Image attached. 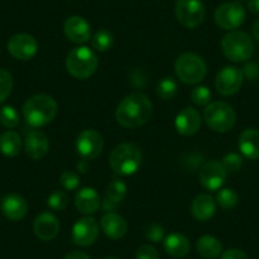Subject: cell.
<instances>
[{"mask_svg":"<svg viewBox=\"0 0 259 259\" xmlns=\"http://www.w3.org/2000/svg\"><path fill=\"white\" fill-rule=\"evenodd\" d=\"M189 248V241L187 236L183 234L173 233L168 235L164 240V249L169 255L174 256V258H183L188 254Z\"/></svg>","mask_w":259,"mask_h":259,"instance_id":"24","label":"cell"},{"mask_svg":"<svg viewBox=\"0 0 259 259\" xmlns=\"http://www.w3.org/2000/svg\"><path fill=\"white\" fill-rule=\"evenodd\" d=\"M221 259H249V258L243 250H239V249H229V250L224 251L223 255H221Z\"/></svg>","mask_w":259,"mask_h":259,"instance_id":"40","label":"cell"},{"mask_svg":"<svg viewBox=\"0 0 259 259\" xmlns=\"http://www.w3.org/2000/svg\"><path fill=\"white\" fill-rule=\"evenodd\" d=\"M235 2H236V3H244V2H248V0H235Z\"/></svg>","mask_w":259,"mask_h":259,"instance_id":"46","label":"cell"},{"mask_svg":"<svg viewBox=\"0 0 259 259\" xmlns=\"http://www.w3.org/2000/svg\"><path fill=\"white\" fill-rule=\"evenodd\" d=\"M101 228L107 238L112 240H118L123 238L127 233V223L122 216L114 212H108L102 218Z\"/></svg>","mask_w":259,"mask_h":259,"instance_id":"20","label":"cell"},{"mask_svg":"<svg viewBox=\"0 0 259 259\" xmlns=\"http://www.w3.org/2000/svg\"><path fill=\"white\" fill-rule=\"evenodd\" d=\"M206 9L201 0H177L176 17L186 28H197L205 19Z\"/></svg>","mask_w":259,"mask_h":259,"instance_id":"8","label":"cell"},{"mask_svg":"<svg viewBox=\"0 0 259 259\" xmlns=\"http://www.w3.org/2000/svg\"><path fill=\"white\" fill-rule=\"evenodd\" d=\"M245 21V9L240 3L229 2L219 7L215 12V22L220 28L233 31Z\"/></svg>","mask_w":259,"mask_h":259,"instance_id":"9","label":"cell"},{"mask_svg":"<svg viewBox=\"0 0 259 259\" xmlns=\"http://www.w3.org/2000/svg\"><path fill=\"white\" fill-rule=\"evenodd\" d=\"M76 169H78L79 173H83L85 174L87 171L89 170V161L87 160V159H81V160H79V163L76 164Z\"/></svg>","mask_w":259,"mask_h":259,"instance_id":"42","label":"cell"},{"mask_svg":"<svg viewBox=\"0 0 259 259\" xmlns=\"http://www.w3.org/2000/svg\"><path fill=\"white\" fill-rule=\"evenodd\" d=\"M98 68L97 55L85 46L75 47L66 57V69L76 79H88Z\"/></svg>","mask_w":259,"mask_h":259,"instance_id":"5","label":"cell"},{"mask_svg":"<svg viewBox=\"0 0 259 259\" xmlns=\"http://www.w3.org/2000/svg\"><path fill=\"white\" fill-rule=\"evenodd\" d=\"M65 259H91V256H89L87 253H84V251L74 250V251H70L69 254H66Z\"/></svg>","mask_w":259,"mask_h":259,"instance_id":"41","label":"cell"},{"mask_svg":"<svg viewBox=\"0 0 259 259\" xmlns=\"http://www.w3.org/2000/svg\"><path fill=\"white\" fill-rule=\"evenodd\" d=\"M197 251L206 259H215L221 255L223 244L212 235H203L197 240Z\"/></svg>","mask_w":259,"mask_h":259,"instance_id":"25","label":"cell"},{"mask_svg":"<svg viewBox=\"0 0 259 259\" xmlns=\"http://www.w3.org/2000/svg\"><path fill=\"white\" fill-rule=\"evenodd\" d=\"M8 51L17 60H29L38 51V44L31 34L18 33L8 41Z\"/></svg>","mask_w":259,"mask_h":259,"instance_id":"13","label":"cell"},{"mask_svg":"<svg viewBox=\"0 0 259 259\" xmlns=\"http://www.w3.org/2000/svg\"><path fill=\"white\" fill-rule=\"evenodd\" d=\"M177 89H178V85H177V81L174 80V78L165 76V78H163L158 83L156 94L163 101H169V99H171L177 94Z\"/></svg>","mask_w":259,"mask_h":259,"instance_id":"27","label":"cell"},{"mask_svg":"<svg viewBox=\"0 0 259 259\" xmlns=\"http://www.w3.org/2000/svg\"><path fill=\"white\" fill-rule=\"evenodd\" d=\"M104 259H118V258H113V256H109V258H104Z\"/></svg>","mask_w":259,"mask_h":259,"instance_id":"47","label":"cell"},{"mask_svg":"<svg viewBox=\"0 0 259 259\" xmlns=\"http://www.w3.org/2000/svg\"><path fill=\"white\" fill-rule=\"evenodd\" d=\"M206 123L215 133H228L235 126L236 114L233 107L225 102H213L203 112Z\"/></svg>","mask_w":259,"mask_h":259,"instance_id":"7","label":"cell"},{"mask_svg":"<svg viewBox=\"0 0 259 259\" xmlns=\"http://www.w3.org/2000/svg\"><path fill=\"white\" fill-rule=\"evenodd\" d=\"M99 234V225L93 218H83L76 221L73 228L71 238L79 246H89L97 240Z\"/></svg>","mask_w":259,"mask_h":259,"instance_id":"14","label":"cell"},{"mask_svg":"<svg viewBox=\"0 0 259 259\" xmlns=\"http://www.w3.org/2000/svg\"><path fill=\"white\" fill-rule=\"evenodd\" d=\"M244 75L240 69L235 66H225L218 73L215 87L221 96H233L243 85Z\"/></svg>","mask_w":259,"mask_h":259,"instance_id":"10","label":"cell"},{"mask_svg":"<svg viewBox=\"0 0 259 259\" xmlns=\"http://www.w3.org/2000/svg\"><path fill=\"white\" fill-rule=\"evenodd\" d=\"M191 212L196 220L208 221L216 212L215 201L210 194H200L192 202Z\"/></svg>","mask_w":259,"mask_h":259,"instance_id":"22","label":"cell"},{"mask_svg":"<svg viewBox=\"0 0 259 259\" xmlns=\"http://www.w3.org/2000/svg\"><path fill=\"white\" fill-rule=\"evenodd\" d=\"M0 207H2V212L4 213V216L12 221L22 220L28 211V205L24 198L17 193L7 194L2 201Z\"/></svg>","mask_w":259,"mask_h":259,"instance_id":"18","label":"cell"},{"mask_svg":"<svg viewBox=\"0 0 259 259\" xmlns=\"http://www.w3.org/2000/svg\"><path fill=\"white\" fill-rule=\"evenodd\" d=\"M22 139L14 131H7L0 136V151L6 156L13 158L21 153Z\"/></svg>","mask_w":259,"mask_h":259,"instance_id":"26","label":"cell"},{"mask_svg":"<svg viewBox=\"0 0 259 259\" xmlns=\"http://www.w3.org/2000/svg\"><path fill=\"white\" fill-rule=\"evenodd\" d=\"M64 33L74 44H85L92 37L91 24L83 17L73 16L65 21Z\"/></svg>","mask_w":259,"mask_h":259,"instance_id":"15","label":"cell"},{"mask_svg":"<svg viewBox=\"0 0 259 259\" xmlns=\"http://www.w3.org/2000/svg\"><path fill=\"white\" fill-rule=\"evenodd\" d=\"M228 171L224 168L223 163L218 160H211L206 163L200 170V183L207 191H218L225 182Z\"/></svg>","mask_w":259,"mask_h":259,"instance_id":"12","label":"cell"},{"mask_svg":"<svg viewBox=\"0 0 259 259\" xmlns=\"http://www.w3.org/2000/svg\"><path fill=\"white\" fill-rule=\"evenodd\" d=\"M164 234H165V231H164L163 226L158 225V224H150L145 229V238L153 243H159V241L163 240Z\"/></svg>","mask_w":259,"mask_h":259,"instance_id":"37","label":"cell"},{"mask_svg":"<svg viewBox=\"0 0 259 259\" xmlns=\"http://www.w3.org/2000/svg\"><path fill=\"white\" fill-rule=\"evenodd\" d=\"M153 114V103L143 93H133L119 102L116 111V119L121 126L136 128L150 119Z\"/></svg>","mask_w":259,"mask_h":259,"instance_id":"1","label":"cell"},{"mask_svg":"<svg viewBox=\"0 0 259 259\" xmlns=\"http://www.w3.org/2000/svg\"><path fill=\"white\" fill-rule=\"evenodd\" d=\"M141 159V151L135 144H119L109 155V165L118 176H131L140 168Z\"/></svg>","mask_w":259,"mask_h":259,"instance_id":"3","label":"cell"},{"mask_svg":"<svg viewBox=\"0 0 259 259\" xmlns=\"http://www.w3.org/2000/svg\"><path fill=\"white\" fill-rule=\"evenodd\" d=\"M211 97H212V94L207 87H194L191 92L192 102L201 107L208 106V103L211 102Z\"/></svg>","mask_w":259,"mask_h":259,"instance_id":"34","label":"cell"},{"mask_svg":"<svg viewBox=\"0 0 259 259\" xmlns=\"http://www.w3.org/2000/svg\"><path fill=\"white\" fill-rule=\"evenodd\" d=\"M127 194V186L119 179H113L107 187V197L114 203H121Z\"/></svg>","mask_w":259,"mask_h":259,"instance_id":"28","label":"cell"},{"mask_svg":"<svg viewBox=\"0 0 259 259\" xmlns=\"http://www.w3.org/2000/svg\"><path fill=\"white\" fill-rule=\"evenodd\" d=\"M176 74L181 81L186 84H197L205 79L207 73L206 62L200 55L193 52H184L177 59Z\"/></svg>","mask_w":259,"mask_h":259,"instance_id":"6","label":"cell"},{"mask_svg":"<svg viewBox=\"0 0 259 259\" xmlns=\"http://www.w3.org/2000/svg\"><path fill=\"white\" fill-rule=\"evenodd\" d=\"M60 183L64 187L65 189L68 191H74L79 187L80 184V179H79V176L74 171L70 170H65L62 171L61 176H60Z\"/></svg>","mask_w":259,"mask_h":259,"instance_id":"35","label":"cell"},{"mask_svg":"<svg viewBox=\"0 0 259 259\" xmlns=\"http://www.w3.org/2000/svg\"><path fill=\"white\" fill-rule=\"evenodd\" d=\"M13 89V76L7 70L0 69V103H3L12 93Z\"/></svg>","mask_w":259,"mask_h":259,"instance_id":"33","label":"cell"},{"mask_svg":"<svg viewBox=\"0 0 259 259\" xmlns=\"http://www.w3.org/2000/svg\"><path fill=\"white\" fill-rule=\"evenodd\" d=\"M49 140H47L46 135L41 131L33 130L26 136L24 150H26L27 155L33 160H39V159L44 158L49 151Z\"/></svg>","mask_w":259,"mask_h":259,"instance_id":"19","label":"cell"},{"mask_svg":"<svg viewBox=\"0 0 259 259\" xmlns=\"http://www.w3.org/2000/svg\"><path fill=\"white\" fill-rule=\"evenodd\" d=\"M34 235L44 241L52 240L57 236L60 231V223L51 212H42L34 220L33 224Z\"/></svg>","mask_w":259,"mask_h":259,"instance_id":"17","label":"cell"},{"mask_svg":"<svg viewBox=\"0 0 259 259\" xmlns=\"http://www.w3.org/2000/svg\"><path fill=\"white\" fill-rule=\"evenodd\" d=\"M0 123L7 128H16L19 123V113L12 106H4L0 109Z\"/></svg>","mask_w":259,"mask_h":259,"instance_id":"31","label":"cell"},{"mask_svg":"<svg viewBox=\"0 0 259 259\" xmlns=\"http://www.w3.org/2000/svg\"><path fill=\"white\" fill-rule=\"evenodd\" d=\"M241 71H243L244 78L249 79V80H255L259 76V66L254 62H248V64L244 65Z\"/></svg>","mask_w":259,"mask_h":259,"instance_id":"39","label":"cell"},{"mask_svg":"<svg viewBox=\"0 0 259 259\" xmlns=\"http://www.w3.org/2000/svg\"><path fill=\"white\" fill-rule=\"evenodd\" d=\"M251 33H253V38L255 39L259 44V19L253 24V28H251Z\"/></svg>","mask_w":259,"mask_h":259,"instance_id":"45","label":"cell"},{"mask_svg":"<svg viewBox=\"0 0 259 259\" xmlns=\"http://www.w3.org/2000/svg\"><path fill=\"white\" fill-rule=\"evenodd\" d=\"M239 149L245 158L259 159V131L255 128L244 130L239 136Z\"/></svg>","mask_w":259,"mask_h":259,"instance_id":"23","label":"cell"},{"mask_svg":"<svg viewBox=\"0 0 259 259\" xmlns=\"http://www.w3.org/2000/svg\"><path fill=\"white\" fill-rule=\"evenodd\" d=\"M136 259H159V253L154 246L143 245L138 249Z\"/></svg>","mask_w":259,"mask_h":259,"instance_id":"38","label":"cell"},{"mask_svg":"<svg viewBox=\"0 0 259 259\" xmlns=\"http://www.w3.org/2000/svg\"><path fill=\"white\" fill-rule=\"evenodd\" d=\"M202 119L197 109L187 107L182 109L176 118V128L181 135L191 136L197 133L201 128Z\"/></svg>","mask_w":259,"mask_h":259,"instance_id":"16","label":"cell"},{"mask_svg":"<svg viewBox=\"0 0 259 259\" xmlns=\"http://www.w3.org/2000/svg\"><path fill=\"white\" fill-rule=\"evenodd\" d=\"M117 206H118V203L112 202V201L108 200V198H106V200L103 201V210L106 211V212H112V211L116 210Z\"/></svg>","mask_w":259,"mask_h":259,"instance_id":"44","label":"cell"},{"mask_svg":"<svg viewBox=\"0 0 259 259\" xmlns=\"http://www.w3.org/2000/svg\"><path fill=\"white\" fill-rule=\"evenodd\" d=\"M47 205L56 211H62L68 207L69 205V196L64 191H55L54 193L50 194Z\"/></svg>","mask_w":259,"mask_h":259,"instance_id":"32","label":"cell"},{"mask_svg":"<svg viewBox=\"0 0 259 259\" xmlns=\"http://www.w3.org/2000/svg\"><path fill=\"white\" fill-rule=\"evenodd\" d=\"M248 9L253 14L259 16V0H248Z\"/></svg>","mask_w":259,"mask_h":259,"instance_id":"43","label":"cell"},{"mask_svg":"<svg viewBox=\"0 0 259 259\" xmlns=\"http://www.w3.org/2000/svg\"><path fill=\"white\" fill-rule=\"evenodd\" d=\"M57 114V103L52 97L37 94L31 97L23 106V116L32 127H42L54 121Z\"/></svg>","mask_w":259,"mask_h":259,"instance_id":"2","label":"cell"},{"mask_svg":"<svg viewBox=\"0 0 259 259\" xmlns=\"http://www.w3.org/2000/svg\"><path fill=\"white\" fill-rule=\"evenodd\" d=\"M216 201L223 208L230 210L239 203V194L231 188H223L221 191H219Z\"/></svg>","mask_w":259,"mask_h":259,"instance_id":"30","label":"cell"},{"mask_svg":"<svg viewBox=\"0 0 259 259\" xmlns=\"http://www.w3.org/2000/svg\"><path fill=\"white\" fill-rule=\"evenodd\" d=\"M221 50L228 60L233 62H245L253 56L254 44L245 32L231 31L221 41Z\"/></svg>","mask_w":259,"mask_h":259,"instance_id":"4","label":"cell"},{"mask_svg":"<svg viewBox=\"0 0 259 259\" xmlns=\"http://www.w3.org/2000/svg\"><path fill=\"white\" fill-rule=\"evenodd\" d=\"M221 163H223L224 168H225V170L228 173H235L243 165V158L239 154L230 153L228 155H225V158L223 159Z\"/></svg>","mask_w":259,"mask_h":259,"instance_id":"36","label":"cell"},{"mask_svg":"<svg viewBox=\"0 0 259 259\" xmlns=\"http://www.w3.org/2000/svg\"><path fill=\"white\" fill-rule=\"evenodd\" d=\"M113 34L107 29H101V31L96 32V34L92 38V46L97 50V51L104 52L107 50L111 49L113 46Z\"/></svg>","mask_w":259,"mask_h":259,"instance_id":"29","label":"cell"},{"mask_svg":"<svg viewBox=\"0 0 259 259\" xmlns=\"http://www.w3.org/2000/svg\"><path fill=\"white\" fill-rule=\"evenodd\" d=\"M103 146V138L96 130H84L76 139V150L87 160L96 159L102 153Z\"/></svg>","mask_w":259,"mask_h":259,"instance_id":"11","label":"cell"},{"mask_svg":"<svg viewBox=\"0 0 259 259\" xmlns=\"http://www.w3.org/2000/svg\"><path fill=\"white\" fill-rule=\"evenodd\" d=\"M75 206L79 212L92 215L101 206V197L94 188H81L75 196Z\"/></svg>","mask_w":259,"mask_h":259,"instance_id":"21","label":"cell"}]
</instances>
